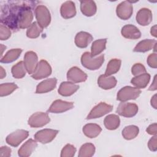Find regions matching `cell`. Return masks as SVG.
Segmentation results:
<instances>
[{
    "mask_svg": "<svg viewBox=\"0 0 157 157\" xmlns=\"http://www.w3.org/2000/svg\"><path fill=\"white\" fill-rule=\"evenodd\" d=\"M156 59H157V55L156 53L155 52L153 53L150 54L148 58H147V64L148 65L152 67V68H155L156 69L157 67V62H156Z\"/></svg>",
    "mask_w": 157,
    "mask_h": 157,
    "instance_id": "cell-39",
    "label": "cell"
},
{
    "mask_svg": "<svg viewBox=\"0 0 157 157\" xmlns=\"http://www.w3.org/2000/svg\"><path fill=\"white\" fill-rule=\"evenodd\" d=\"M139 132V128L135 125H129L124 127L122 131V136L126 140H131L136 137Z\"/></svg>",
    "mask_w": 157,
    "mask_h": 157,
    "instance_id": "cell-31",
    "label": "cell"
},
{
    "mask_svg": "<svg viewBox=\"0 0 157 157\" xmlns=\"http://www.w3.org/2000/svg\"><path fill=\"white\" fill-rule=\"evenodd\" d=\"M1 55H2V52H3V50L5 49L6 50V46H4L3 45H1Z\"/></svg>",
    "mask_w": 157,
    "mask_h": 157,
    "instance_id": "cell-47",
    "label": "cell"
},
{
    "mask_svg": "<svg viewBox=\"0 0 157 157\" xmlns=\"http://www.w3.org/2000/svg\"><path fill=\"white\" fill-rule=\"evenodd\" d=\"M93 36L88 33L80 31L75 37V44L79 48H86L92 41Z\"/></svg>",
    "mask_w": 157,
    "mask_h": 157,
    "instance_id": "cell-22",
    "label": "cell"
},
{
    "mask_svg": "<svg viewBox=\"0 0 157 157\" xmlns=\"http://www.w3.org/2000/svg\"><path fill=\"white\" fill-rule=\"evenodd\" d=\"M131 72L132 75L137 76L147 72L146 69L144 65L140 63L134 64L131 68Z\"/></svg>",
    "mask_w": 157,
    "mask_h": 157,
    "instance_id": "cell-37",
    "label": "cell"
},
{
    "mask_svg": "<svg viewBox=\"0 0 157 157\" xmlns=\"http://www.w3.org/2000/svg\"><path fill=\"white\" fill-rule=\"evenodd\" d=\"M133 12V7L132 4L128 1H124L120 3L116 8L117 16L124 20L129 19Z\"/></svg>",
    "mask_w": 157,
    "mask_h": 157,
    "instance_id": "cell-12",
    "label": "cell"
},
{
    "mask_svg": "<svg viewBox=\"0 0 157 157\" xmlns=\"http://www.w3.org/2000/svg\"><path fill=\"white\" fill-rule=\"evenodd\" d=\"M11 36V31L10 30V29L1 24L0 25V39L1 40H7Z\"/></svg>",
    "mask_w": 157,
    "mask_h": 157,
    "instance_id": "cell-38",
    "label": "cell"
},
{
    "mask_svg": "<svg viewBox=\"0 0 157 157\" xmlns=\"http://www.w3.org/2000/svg\"><path fill=\"white\" fill-rule=\"evenodd\" d=\"M18 88V86L14 83H5L0 85V96L1 97L10 94Z\"/></svg>",
    "mask_w": 157,
    "mask_h": 157,
    "instance_id": "cell-35",
    "label": "cell"
},
{
    "mask_svg": "<svg viewBox=\"0 0 157 157\" xmlns=\"http://www.w3.org/2000/svg\"><path fill=\"white\" fill-rule=\"evenodd\" d=\"M150 33L153 36H154L155 37H156L157 36H156V25L151 28Z\"/></svg>",
    "mask_w": 157,
    "mask_h": 157,
    "instance_id": "cell-45",
    "label": "cell"
},
{
    "mask_svg": "<svg viewBox=\"0 0 157 157\" xmlns=\"http://www.w3.org/2000/svg\"><path fill=\"white\" fill-rule=\"evenodd\" d=\"M35 15L38 24L42 28L47 27L51 21L50 13L47 7L44 5H39L35 9Z\"/></svg>",
    "mask_w": 157,
    "mask_h": 157,
    "instance_id": "cell-4",
    "label": "cell"
},
{
    "mask_svg": "<svg viewBox=\"0 0 157 157\" xmlns=\"http://www.w3.org/2000/svg\"><path fill=\"white\" fill-rule=\"evenodd\" d=\"M156 135L153 136L148 141V147L150 150L152 151H156L157 150V140Z\"/></svg>",
    "mask_w": 157,
    "mask_h": 157,
    "instance_id": "cell-40",
    "label": "cell"
},
{
    "mask_svg": "<svg viewBox=\"0 0 157 157\" xmlns=\"http://www.w3.org/2000/svg\"><path fill=\"white\" fill-rule=\"evenodd\" d=\"M50 121V118L47 113L38 112L31 115L28 123L32 128H40L48 124Z\"/></svg>",
    "mask_w": 157,
    "mask_h": 157,
    "instance_id": "cell-5",
    "label": "cell"
},
{
    "mask_svg": "<svg viewBox=\"0 0 157 157\" xmlns=\"http://www.w3.org/2000/svg\"><path fill=\"white\" fill-rule=\"evenodd\" d=\"M12 150L10 148L7 146H2L0 149V156L3 157H9L11 155Z\"/></svg>",
    "mask_w": 157,
    "mask_h": 157,
    "instance_id": "cell-41",
    "label": "cell"
},
{
    "mask_svg": "<svg viewBox=\"0 0 157 157\" xmlns=\"http://www.w3.org/2000/svg\"><path fill=\"white\" fill-rule=\"evenodd\" d=\"M57 83V80L55 78H50L44 80L39 83L36 87V93H45L53 90Z\"/></svg>",
    "mask_w": 157,
    "mask_h": 157,
    "instance_id": "cell-15",
    "label": "cell"
},
{
    "mask_svg": "<svg viewBox=\"0 0 157 157\" xmlns=\"http://www.w3.org/2000/svg\"><path fill=\"white\" fill-rule=\"evenodd\" d=\"M80 10L84 15L91 17L96 12V4L93 1H81Z\"/></svg>",
    "mask_w": 157,
    "mask_h": 157,
    "instance_id": "cell-23",
    "label": "cell"
},
{
    "mask_svg": "<svg viewBox=\"0 0 157 157\" xmlns=\"http://www.w3.org/2000/svg\"><path fill=\"white\" fill-rule=\"evenodd\" d=\"M76 152V148L71 144H66L61 150V157H72L75 155Z\"/></svg>",
    "mask_w": 157,
    "mask_h": 157,
    "instance_id": "cell-36",
    "label": "cell"
},
{
    "mask_svg": "<svg viewBox=\"0 0 157 157\" xmlns=\"http://www.w3.org/2000/svg\"><path fill=\"white\" fill-rule=\"evenodd\" d=\"M137 112L138 106L135 103L131 102H121L120 103L117 109V113H118V115L127 118L135 116Z\"/></svg>",
    "mask_w": 157,
    "mask_h": 157,
    "instance_id": "cell-8",
    "label": "cell"
},
{
    "mask_svg": "<svg viewBox=\"0 0 157 157\" xmlns=\"http://www.w3.org/2000/svg\"><path fill=\"white\" fill-rule=\"evenodd\" d=\"M136 21L141 26L148 25L152 21L151 11L147 8L140 9L136 15Z\"/></svg>",
    "mask_w": 157,
    "mask_h": 157,
    "instance_id": "cell-16",
    "label": "cell"
},
{
    "mask_svg": "<svg viewBox=\"0 0 157 157\" xmlns=\"http://www.w3.org/2000/svg\"><path fill=\"white\" fill-rule=\"evenodd\" d=\"M61 15L65 19L74 17L76 15L75 4L71 1H67L62 4L60 8Z\"/></svg>",
    "mask_w": 157,
    "mask_h": 157,
    "instance_id": "cell-18",
    "label": "cell"
},
{
    "mask_svg": "<svg viewBox=\"0 0 157 157\" xmlns=\"http://www.w3.org/2000/svg\"><path fill=\"white\" fill-rule=\"evenodd\" d=\"M67 78L68 81L73 83L83 82L87 79V75L80 68L74 66L67 71Z\"/></svg>",
    "mask_w": 157,
    "mask_h": 157,
    "instance_id": "cell-14",
    "label": "cell"
},
{
    "mask_svg": "<svg viewBox=\"0 0 157 157\" xmlns=\"http://www.w3.org/2000/svg\"><path fill=\"white\" fill-rule=\"evenodd\" d=\"M6 71H4V69H3V67L2 66L0 67V77L1 78H3L4 77H6Z\"/></svg>",
    "mask_w": 157,
    "mask_h": 157,
    "instance_id": "cell-46",
    "label": "cell"
},
{
    "mask_svg": "<svg viewBox=\"0 0 157 157\" xmlns=\"http://www.w3.org/2000/svg\"><path fill=\"white\" fill-rule=\"evenodd\" d=\"M141 93L140 90L130 86H126L119 90L117 95V99L121 102L136 99Z\"/></svg>",
    "mask_w": 157,
    "mask_h": 157,
    "instance_id": "cell-3",
    "label": "cell"
},
{
    "mask_svg": "<svg viewBox=\"0 0 157 157\" xmlns=\"http://www.w3.org/2000/svg\"><path fill=\"white\" fill-rule=\"evenodd\" d=\"M31 2L15 1L10 2L9 4L1 6V22L13 31L19 30V25L22 14L28 7L34 5L30 4Z\"/></svg>",
    "mask_w": 157,
    "mask_h": 157,
    "instance_id": "cell-1",
    "label": "cell"
},
{
    "mask_svg": "<svg viewBox=\"0 0 157 157\" xmlns=\"http://www.w3.org/2000/svg\"><path fill=\"white\" fill-rule=\"evenodd\" d=\"M156 75L155 76L153 82L152 84L151 85V86H150L149 87V88H148L149 90L154 91V90H156Z\"/></svg>",
    "mask_w": 157,
    "mask_h": 157,
    "instance_id": "cell-44",
    "label": "cell"
},
{
    "mask_svg": "<svg viewBox=\"0 0 157 157\" xmlns=\"http://www.w3.org/2000/svg\"><path fill=\"white\" fill-rule=\"evenodd\" d=\"M156 126H157V125H156V123L149 125L146 129L147 132L150 135H154V136L156 135V133H157Z\"/></svg>",
    "mask_w": 157,
    "mask_h": 157,
    "instance_id": "cell-42",
    "label": "cell"
},
{
    "mask_svg": "<svg viewBox=\"0 0 157 157\" xmlns=\"http://www.w3.org/2000/svg\"><path fill=\"white\" fill-rule=\"evenodd\" d=\"M150 80V75L148 73H144L133 77L131 83L137 88H145Z\"/></svg>",
    "mask_w": 157,
    "mask_h": 157,
    "instance_id": "cell-26",
    "label": "cell"
},
{
    "mask_svg": "<svg viewBox=\"0 0 157 157\" xmlns=\"http://www.w3.org/2000/svg\"><path fill=\"white\" fill-rule=\"evenodd\" d=\"M12 76L15 78H21L25 76L26 69L25 68L24 62L20 61L16 64L13 65L11 69Z\"/></svg>",
    "mask_w": 157,
    "mask_h": 157,
    "instance_id": "cell-30",
    "label": "cell"
},
{
    "mask_svg": "<svg viewBox=\"0 0 157 157\" xmlns=\"http://www.w3.org/2000/svg\"><path fill=\"white\" fill-rule=\"evenodd\" d=\"M83 134L89 138L96 137L101 132V126L95 123H88L85 124L82 129Z\"/></svg>",
    "mask_w": 157,
    "mask_h": 157,
    "instance_id": "cell-24",
    "label": "cell"
},
{
    "mask_svg": "<svg viewBox=\"0 0 157 157\" xmlns=\"http://www.w3.org/2000/svg\"><path fill=\"white\" fill-rule=\"evenodd\" d=\"M22 52L21 48H13L9 50L6 55L1 58V63H10L15 61L20 56Z\"/></svg>",
    "mask_w": 157,
    "mask_h": 157,
    "instance_id": "cell-29",
    "label": "cell"
},
{
    "mask_svg": "<svg viewBox=\"0 0 157 157\" xmlns=\"http://www.w3.org/2000/svg\"><path fill=\"white\" fill-rule=\"evenodd\" d=\"M95 150V147L93 144L86 143L81 146L78 156L79 157H91L94 155Z\"/></svg>",
    "mask_w": 157,
    "mask_h": 157,
    "instance_id": "cell-33",
    "label": "cell"
},
{
    "mask_svg": "<svg viewBox=\"0 0 157 157\" xmlns=\"http://www.w3.org/2000/svg\"><path fill=\"white\" fill-rule=\"evenodd\" d=\"M121 33L124 37L129 39H137L141 37L140 30L131 24L124 25L121 29Z\"/></svg>",
    "mask_w": 157,
    "mask_h": 157,
    "instance_id": "cell-17",
    "label": "cell"
},
{
    "mask_svg": "<svg viewBox=\"0 0 157 157\" xmlns=\"http://www.w3.org/2000/svg\"><path fill=\"white\" fill-rule=\"evenodd\" d=\"M113 109V106L106 104L105 102H100L95 105L90 111L88 116L86 117L87 120L94 119L100 118L104 115L110 112Z\"/></svg>",
    "mask_w": 157,
    "mask_h": 157,
    "instance_id": "cell-7",
    "label": "cell"
},
{
    "mask_svg": "<svg viewBox=\"0 0 157 157\" xmlns=\"http://www.w3.org/2000/svg\"><path fill=\"white\" fill-rule=\"evenodd\" d=\"M43 31V28L38 24L37 21L33 22L26 31V36L31 39L38 37Z\"/></svg>",
    "mask_w": 157,
    "mask_h": 157,
    "instance_id": "cell-34",
    "label": "cell"
},
{
    "mask_svg": "<svg viewBox=\"0 0 157 157\" xmlns=\"http://www.w3.org/2000/svg\"><path fill=\"white\" fill-rule=\"evenodd\" d=\"M106 43V39H100L94 41L91 47V56L94 57L102 53L105 49Z\"/></svg>",
    "mask_w": 157,
    "mask_h": 157,
    "instance_id": "cell-28",
    "label": "cell"
},
{
    "mask_svg": "<svg viewBox=\"0 0 157 157\" xmlns=\"http://www.w3.org/2000/svg\"><path fill=\"white\" fill-rule=\"evenodd\" d=\"M104 61V55H101L97 57H92L91 53L86 52L81 56V63L83 67L89 70H97L101 67Z\"/></svg>",
    "mask_w": 157,
    "mask_h": 157,
    "instance_id": "cell-2",
    "label": "cell"
},
{
    "mask_svg": "<svg viewBox=\"0 0 157 157\" xmlns=\"http://www.w3.org/2000/svg\"><path fill=\"white\" fill-rule=\"evenodd\" d=\"M52 67L49 63L44 59L40 60L31 77L35 80H40L48 77L52 74Z\"/></svg>",
    "mask_w": 157,
    "mask_h": 157,
    "instance_id": "cell-6",
    "label": "cell"
},
{
    "mask_svg": "<svg viewBox=\"0 0 157 157\" xmlns=\"http://www.w3.org/2000/svg\"><path fill=\"white\" fill-rule=\"evenodd\" d=\"M104 123L106 129L109 130H115L119 127L120 120L118 115L110 114L104 118Z\"/></svg>",
    "mask_w": 157,
    "mask_h": 157,
    "instance_id": "cell-27",
    "label": "cell"
},
{
    "mask_svg": "<svg viewBox=\"0 0 157 157\" xmlns=\"http://www.w3.org/2000/svg\"><path fill=\"white\" fill-rule=\"evenodd\" d=\"M29 135L28 131L24 129H17L15 131L9 134L6 139V142L14 147H16L21 144L25 139H26Z\"/></svg>",
    "mask_w": 157,
    "mask_h": 157,
    "instance_id": "cell-9",
    "label": "cell"
},
{
    "mask_svg": "<svg viewBox=\"0 0 157 157\" xmlns=\"http://www.w3.org/2000/svg\"><path fill=\"white\" fill-rule=\"evenodd\" d=\"M156 44V40L154 39H144L140 41L134 47L133 51L135 52L144 53L153 48Z\"/></svg>",
    "mask_w": 157,
    "mask_h": 157,
    "instance_id": "cell-25",
    "label": "cell"
},
{
    "mask_svg": "<svg viewBox=\"0 0 157 157\" xmlns=\"http://www.w3.org/2000/svg\"><path fill=\"white\" fill-rule=\"evenodd\" d=\"M79 88V86L71 82H62L58 88V93L63 96H70L75 93Z\"/></svg>",
    "mask_w": 157,
    "mask_h": 157,
    "instance_id": "cell-20",
    "label": "cell"
},
{
    "mask_svg": "<svg viewBox=\"0 0 157 157\" xmlns=\"http://www.w3.org/2000/svg\"><path fill=\"white\" fill-rule=\"evenodd\" d=\"M74 107V104L72 102H67L61 99L54 101L48 109V112L59 113L72 109Z\"/></svg>",
    "mask_w": 157,
    "mask_h": 157,
    "instance_id": "cell-13",
    "label": "cell"
},
{
    "mask_svg": "<svg viewBox=\"0 0 157 157\" xmlns=\"http://www.w3.org/2000/svg\"><path fill=\"white\" fill-rule=\"evenodd\" d=\"M37 146V143L36 140L29 139L25 142L18 151V156L21 157L29 156Z\"/></svg>",
    "mask_w": 157,
    "mask_h": 157,
    "instance_id": "cell-19",
    "label": "cell"
},
{
    "mask_svg": "<svg viewBox=\"0 0 157 157\" xmlns=\"http://www.w3.org/2000/svg\"><path fill=\"white\" fill-rule=\"evenodd\" d=\"M150 102H151V106L154 108V109H157V101H156V94H154L153 96H152V98H151V101H150Z\"/></svg>",
    "mask_w": 157,
    "mask_h": 157,
    "instance_id": "cell-43",
    "label": "cell"
},
{
    "mask_svg": "<svg viewBox=\"0 0 157 157\" xmlns=\"http://www.w3.org/2000/svg\"><path fill=\"white\" fill-rule=\"evenodd\" d=\"M117 80L115 77L101 75L98 79V84L100 88L104 90H110L115 87L117 85Z\"/></svg>",
    "mask_w": 157,
    "mask_h": 157,
    "instance_id": "cell-21",
    "label": "cell"
},
{
    "mask_svg": "<svg viewBox=\"0 0 157 157\" xmlns=\"http://www.w3.org/2000/svg\"><path fill=\"white\" fill-rule=\"evenodd\" d=\"M24 64L29 74H33L38 64V57L33 51L26 52L24 56Z\"/></svg>",
    "mask_w": 157,
    "mask_h": 157,
    "instance_id": "cell-11",
    "label": "cell"
},
{
    "mask_svg": "<svg viewBox=\"0 0 157 157\" xmlns=\"http://www.w3.org/2000/svg\"><path fill=\"white\" fill-rule=\"evenodd\" d=\"M121 64V61L119 59L114 58L110 60L107 66V68L105 72V75H111L112 74L117 73L120 68Z\"/></svg>",
    "mask_w": 157,
    "mask_h": 157,
    "instance_id": "cell-32",
    "label": "cell"
},
{
    "mask_svg": "<svg viewBox=\"0 0 157 157\" xmlns=\"http://www.w3.org/2000/svg\"><path fill=\"white\" fill-rule=\"evenodd\" d=\"M58 133V130L44 129L37 131L34 135V138L37 141L42 144H48L55 139Z\"/></svg>",
    "mask_w": 157,
    "mask_h": 157,
    "instance_id": "cell-10",
    "label": "cell"
}]
</instances>
